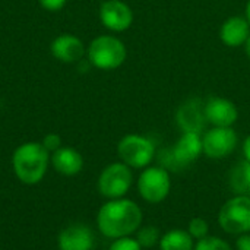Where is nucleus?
Wrapping results in <instances>:
<instances>
[{
	"instance_id": "obj_13",
	"label": "nucleus",
	"mask_w": 250,
	"mask_h": 250,
	"mask_svg": "<svg viewBox=\"0 0 250 250\" xmlns=\"http://www.w3.org/2000/svg\"><path fill=\"white\" fill-rule=\"evenodd\" d=\"M50 51L53 57L62 63L79 62L86 54V48L82 40L73 34H60L56 37L50 45Z\"/></svg>"
},
{
	"instance_id": "obj_12",
	"label": "nucleus",
	"mask_w": 250,
	"mask_h": 250,
	"mask_svg": "<svg viewBox=\"0 0 250 250\" xmlns=\"http://www.w3.org/2000/svg\"><path fill=\"white\" fill-rule=\"evenodd\" d=\"M205 117L214 127H231L239 119V110L227 98L211 97L205 103Z\"/></svg>"
},
{
	"instance_id": "obj_6",
	"label": "nucleus",
	"mask_w": 250,
	"mask_h": 250,
	"mask_svg": "<svg viewBox=\"0 0 250 250\" xmlns=\"http://www.w3.org/2000/svg\"><path fill=\"white\" fill-rule=\"evenodd\" d=\"M117 154L130 168H145L155 157V145L146 136L126 135L117 145Z\"/></svg>"
},
{
	"instance_id": "obj_16",
	"label": "nucleus",
	"mask_w": 250,
	"mask_h": 250,
	"mask_svg": "<svg viewBox=\"0 0 250 250\" xmlns=\"http://www.w3.org/2000/svg\"><path fill=\"white\" fill-rule=\"evenodd\" d=\"M250 35L249 21L243 16H231L224 21L220 29V38L227 47L245 45Z\"/></svg>"
},
{
	"instance_id": "obj_27",
	"label": "nucleus",
	"mask_w": 250,
	"mask_h": 250,
	"mask_svg": "<svg viewBox=\"0 0 250 250\" xmlns=\"http://www.w3.org/2000/svg\"><path fill=\"white\" fill-rule=\"evenodd\" d=\"M245 50H246V54H248V57L250 59V35H249V38H248V41L245 42Z\"/></svg>"
},
{
	"instance_id": "obj_10",
	"label": "nucleus",
	"mask_w": 250,
	"mask_h": 250,
	"mask_svg": "<svg viewBox=\"0 0 250 250\" xmlns=\"http://www.w3.org/2000/svg\"><path fill=\"white\" fill-rule=\"evenodd\" d=\"M101 23L113 31L123 32L133 23V12L130 6L122 0H104L100 6Z\"/></svg>"
},
{
	"instance_id": "obj_7",
	"label": "nucleus",
	"mask_w": 250,
	"mask_h": 250,
	"mask_svg": "<svg viewBox=\"0 0 250 250\" xmlns=\"http://www.w3.org/2000/svg\"><path fill=\"white\" fill-rule=\"evenodd\" d=\"M133 182V174L129 166L125 163H113L107 166L98 179V190L108 199L123 198Z\"/></svg>"
},
{
	"instance_id": "obj_17",
	"label": "nucleus",
	"mask_w": 250,
	"mask_h": 250,
	"mask_svg": "<svg viewBox=\"0 0 250 250\" xmlns=\"http://www.w3.org/2000/svg\"><path fill=\"white\" fill-rule=\"evenodd\" d=\"M230 188L236 195L250 196V161L243 160L231 168Z\"/></svg>"
},
{
	"instance_id": "obj_11",
	"label": "nucleus",
	"mask_w": 250,
	"mask_h": 250,
	"mask_svg": "<svg viewBox=\"0 0 250 250\" xmlns=\"http://www.w3.org/2000/svg\"><path fill=\"white\" fill-rule=\"evenodd\" d=\"M176 123L182 129V132L190 133H202L207 125L205 117V104L201 98H189L185 101L176 113Z\"/></svg>"
},
{
	"instance_id": "obj_25",
	"label": "nucleus",
	"mask_w": 250,
	"mask_h": 250,
	"mask_svg": "<svg viewBox=\"0 0 250 250\" xmlns=\"http://www.w3.org/2000/svg\"><path fill=\"white\" fill-rule=\"evenodd\" d=\"M237 249L239 250H250V236L249 234H240L237 240Z\"/></svg>"
},
{
	"instance_id": "obj_21",
	"label": "nucleus",
	"mask_w": 250,
	"mask_h": 250,
	"mask_svg": "<svg viewBox=\"0 0 250 250\" xmlns=\"http://www.w3.org/2000/svg\"><path fill=\"white\" fill-rule=\"evenodd\" d=\"M188 231H189V234H190L195 240H201V239L209 236V234H208V233H209V226H208V223H207L204 218L196 217V218L190 220L189 227H188Z\"/></svg>"
},
{
	"instance_id": "obj_18",
	"label": "nucleus",
	"mask_w": 250,
	"mask_h": 250,
	"mask_svg": "<svg viewBox=\"0 0 250 250\" xmlns=\"http://www.w3.org/2000/svg\"><path fill=\"white\" fill-rule=\"evenodd\" d=\"M160 249L161 250H193L195 243L193 237L189 234V231L174 229L166 233L160 239Z\"/></svg>"
},
{
	"instance_id": "obj_19",
	"label": "nucleus",
	"mask_w": 250,
	"mask_h": 250,
	"mask_svg": "<svg viewBox=\"0 0 250 250\" xmlns=\"http://www.w3.org/2000/svg\"><path fill=\"white\" fill-rule=\"evenodd\" d=\"M160 231L154 226H145L141 230H138L136 240L144 248H154L157 243H160Z\"/></svg>"
},
{
	"instance_id": "obj_28",
	"label": "nucleus",
	"mask_w": 250,
	"mask_h": 250,
	"mask_svg": "<svg viewBox=\"0 0 250 250\" xmlns=\"http://www.w3.org/2000/svg\"><path fill=\"white\" fill-rule=\"evenodd\" d=\"M246 19L249 21L250 23V0L248 1V4H246Z\"/></svg>"
},
{
	"instance_id": "obj_9",
	"label": "nucleus",
	"mask_w": 250,
	"mask_h": 250,
	"mask_svg": "<svg viewBox=\"0 0 250 250\" xmlns=\"http://www.w3.org/2000/svg\"><path fill=\"white\" fill-rule=\"evenodd\" d=\"M239 138L233 127H212L202 136L204 154L209 158H224L237 146Z\"/></svg>"
},
{
	"instance_id": "obj_15",
	"label": "nucleus",
	"mask_w": 250,
	"mask_h": 250,
	"mask_svg": "<svg viewBox=\"0 0 250 250\" xmlns=\"http://www.w3.org/2000/svg\"><path fill=\"white\" fill-rule=\"evenodd\" d=\"M54 170L63 176H76L83 168V158L79 151L72 146H62L50 157Z\"/></svg>"
},
{
	"instance_id": "obj_1",
	"label": "nucleus",
	"mask_w": 250,
	"mask_h": 250,
	"mask_svg": "<svg viewBox=\"0 0 250 250\" xmlns=\"http://www.w3.org/2000/svg\"><path fill=\"white\" fill-rule=\"evenodd\" d=\"M142 224V211L130 199H110L104 204L97 215L100 231L108 239L127 237L138 231Z\"/></svg>"
},
{
	"instance_id": "obj_2",
	"label": "nucleus",
	"mask_w": 250,
	"mask_h": 250,
	"mask_svg": "<svg viewBox=\"0 0 250 250\" xmlns=\"http://www.w3.org/2000/svg\"><path fill=\"white\" fill-rule=\"evenodd\" d=\"M50 152L41 142H25L19 145L12 157V166L16 177L25 185L40 183L48 168Z\"/></svg>"
},
{
	"instance_id": "obj_22",
	"label": "nucleus",
	"mask_w": 250,
	"mask_h": 250,
	"mask_svg": "<svg viewBox=\"0 0 250 250\" xmlns=\"http://www.w3.org/2000/svg\"><path fill=\"white\" fill-rule=\"evenodd\" d=\"M108 250H142V246L138 243L136 239H132V237H120V239H116L110 249Z\"/></svg>"
},
{
	"instance_id": "obj_4",
	"label": "nucleus",
	"mask_w": 250,
	"mask_h": 250,
	"mask_svg": "<svg viewBox=\"0 0 250 250\" xmlns=\"http://www.w3.org/2000/svg\"><path fill=\"white\" fill-rule=\"evenodd\" d=\"M204 152L201 133L185 132L171 149H166L161 154V163L164 168L179 170L195 163Z\"/></svg>"
},
{
	"instance_id": "obj_8",
	"label": "nucleus",
	"mask_w": 250,
	"mask_h": 250,
	"mask_svg": "<svg viewBox=\"0 0 250 250\" xmlns=\"http://www.w3.org/2000/svg\"><path fill=\"white\" fill-rule=\"evenodd\" d=\"M171 189V179L164 167H145L138 180V190L144 201L149 204L163 202Z\"/></svg>"
},
{
	"instance_id": "obj_20",
	"label": "nucleus",
	"mask_w": 250,
	"mask_h": 250,
	"mask_svg": "<svg viewBox=\"0 0 250 250\" xmlns=\"http://www.w3.org/2000/svg\"><path fill=\"white\" fill-rule=\"evenodd\" d=\"M193 250H233L231 246L220 239V237H215V236H207L201 240H198V243L195 245V249Z\"/></svg>"
},
{
	"instance_id": "obj_23",
	"label": "nucleus",
	"mask_w": 250,
	"mask_h": 250,
	"mask_svg": "<svg viewBox=\"0 0 250 250\" xmlns=\"http://www.w3.org/2000/svg\"><path fill=\"white\" fill-rule=\"evenodd\" d=\"M42 146L48 151V152H54V151H57L59 148H62V138L57 135V133H48V135H45L44 136V139H42Z\"/></svg>"
},
{
	"instance_id": "obj_24",
	"label": "nucleus",
	"mask_w": 250,
	"mask_h": 250,
	"mask_svg": "<svg viewBox=\"0 0 250 250\" xmlns=\"http://www.w3.org/2000/svg\"><path fill=\"white\" fill-rule=\"evenodd\" d=\"M38 3L48 12H59L66 6L67 0H38Z\"/></svg>"
},
{
	"instance_id": "obj_5",
	"label": "nucleus",
	"mask_w": 250,
	"mask_h": 250,
	"mask_svg": "<svg viewBox=\"0 0 250 250\" xmlns=\"http://www.w3.org/2000/svg\"><path fill=\"white\" fill-rule=\"evenodd\" d=\"M218 223L226 233L248 234L250 231V196L236 195L220 209Z\"/></svg>"
},
{
	"instance_id": "obj_26",
	"label": "nucleus",
	"mask_w": 250,
	"mask_h": 250,
	"mask_svg": "<svg viewBox=\"0 0 250 250\" xmlns=\"http://www.w3.org/2000/svg\"><path fill=\"white\" fill-rule=\"evenodd\" d=\"M243 154H245V160L250 161V135L243 142Z\"/></svg>"
},
{
	"instance_id": "obj_3",
	"label": "nucleus",
	"mask_w": 250,
	"mask_h": 250,
	"mask_svg": "<svg viewBox=\"0 0 250 250\" xmlns=\"http://www.w3.org/2000/svg\"><path fill=\"white\" fill-rule=\"evenodd\" d=\"M86 56L94 67L100 70H114L125 63L127 50L120 38L113 35H100L89 42Z\"/></svg>"
},
{
	"instance_id": "obj_14",
	"label": "nucleus",
	"mask_w": 250,
	"mask_h": 250,
	"mask_svg": "<svg viewBox=\"0 0 250 250\" xmlns=\"http://www.w3.org/2000/svg\"><path fill=\"white\" fill-rule=\"evenodd\" d=\"M94 233L85 224H72L59 234L60 250H91L94 248Z\"/></svg>"
}]
</instances>
